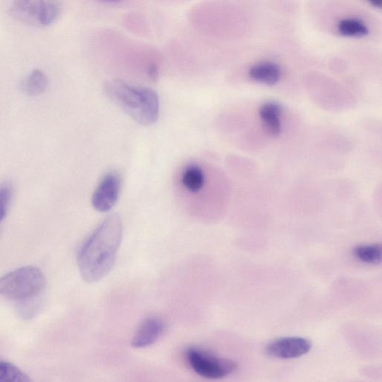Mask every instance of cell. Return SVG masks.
I'll list each match as a JSON object with an SVG mask.
<instances>
[{
    "label": "cell",
    "instance_id": "cell-10",
    "mask_svg": "<svg viewBox=\"0 0 382 382\" xmlns=\"http://www.w3.org/2000/svg\"><path fill=\"white\" fill-rule=\"evenodd\" d=\"M181 183L189 193L198 194L205 186V173L199 165L189 164L183 172Z\"/></svg>",
    "mask_w": 382,
    "mask_h": 382
},
{
    "label": "cell",
    "instance_id": "cell-12",
    "mask_svg": "<svg viewBox=\"0 0 382 382\" xmlns=\"http://www.w3.org/2000/svg\"><path fill=\"white\" fill-rule=\"evenodd\" d=\"M47 76L40 70H33L22 83L23 92L31 97H37L44 94L47 91Z\"/></svg>",
    "mask_w": 382,
    "mask_h": 382
},
{
    "label": "cell",
    "instance_id": "cell-2",
    "mask_svg": "<svg viewBox=\"0 0 382 382\" xmlns=\"http://www.w3.org/2000/svg\"><path fill=\"white\" fill-rule=\"evenodd\" d=\"M104 90L114 104L140 124L150 125L158 121L159 99L152 89L113 80L106 82Z\"/></svg>",
    "mask_w": 382,
    "mask_h": 382
},
{
    "label": "cell",
    "instance_id": "cell-15",
    "mask_svg": "<svg viewBox=\"0 0 382 382\" xmlns=\"http://www.w3.org/2000/svg\"><path fill=\"white\" fill-rule=\"evenodd\" d=\"M338 30L341 35L346 37H364L368 35L366 25L356 19H343L338 24Z\"/></svg>",
    "mask_w": 382,
    "mask_h": 382
},
{
    "label": "cell",
    "instance_id": "cell-4",
    "mask_svg": "<svg viewBox=\"0 0 382 382\" xmlns=\"http://www.w3.org/2000/svg\"><path fill=\"white\" fill-rule=\"evenodd\" d=\"M185 359L195 373L208 379H221L238 370V364L231 360L197 347H189L185 352Z\"/></svg>",
    "mask_w": 382,
    "mask_h": 382
},
{
    "label": "cell",
    "instance_id": "cell-1",
    "mask_svg": "<svg viewBox=\"0 0 382 382\" xmlns=\"http://www.w3.org/2000/svg\"><path fill=\"white\" fill-rule=\"evenodd\" d=\"M123 232L120 216L113 214L85 241L78 254L80 273L85 282L97 283L110 273L117 259Z\"/></svg>",
    "mask_w": 382,
    "mask_h": 382
},
{
    "label": "cell",
    "instance_id": "cell-7",
    "mask_svg": "<svg viewBox=\"0 0 382 382\" xmlns=\"http://www.w3.org/2000/svg\"><path fill=\"white\" fill-rule=\"evenodd\" d=\"M166 330V324L158 316L146 318L137 327L132 339V346L143 349L154 345Z\"/></svg>",
    "mask_w": 382,
    "mask_h": 382
},
{
    "label": "cell",
    "instance_id": "cell-11",
    "mask_svg": "<svg viewBox=\"0 0 382 382\" xmlns=\"http://www.w3.org/2000/svg\"><path fill=\"white\" fill-rule=\"evenodd\" d=\"M281 112V106L274 101H269L260 109V117L266 129L273 136L278 135L282 131V124L280 121Z\"/></svg>",
    "mask_w": 382,
    "mask_h": 382
},
{
    "label": "cell",
    "instance_id": "cell-6",
    "mask_svg": "<svg viewBox=\"0 0 382 382\" xmlns=\"http://www.w3.org/2000/svg\"><path fill=\"white\" fill-rule=\"evenodd\" d=\"M312 350L309 340L301 337H287L276 339L266 347L271 357L278 359H294L302 357Z\"/></svg>",
    "mask_w": 382,
    "mask_h": 382
},
{
    "label": "cell",
    "instance_id": "cell-5",
    "mask_svg": "<svg viewBox=\"0 0 382 382\" xmlns=\"http://www.w3.org/2000/svg\"><path fill=\"white\" fill-rule=\"evenodd\" d=\"M121 188L120 175L116 172L106 174L94 190L92 205L99 212H107L113 209L118 200Z\"/></svg>",
    "mask_w": 382,
    "mask_h": 382
},
{
    "label": "cell",
    "instance_id": "cell-14",
    "mask_svg": "<svg viewBox=\"0 0 382 382\" xmlns=\"http://www.w3.org/2000/svg\"><path fill=\"white\" fill-rule=\"evenodd\" d=\"M30 376L17 366L0 361V382H29Z\"/></svg>",
    "mask_w": 382,
    "mask_h": 382
},
{
    "label": "cell",
    "instance_id": "cell-16",
    "mask_svg": "<svg viewBox=\"0 0 382 382\" xmlns=\"http://www.w3.org/2000/svg\"><path fill=\"white\" fill-rule=\"evenodd\" d=\"M39 295L18 301V312L23 319H32L39 312L42 305Z\"/></svg>",
    "mask_w": 382,
    "mask_h": 382
},
{
    "label": "cell",
    "instance_id": "cell-21",
    "mask_svg": "<svg viewBox=\"0 0 382 382\" xmlns=\"http://www.w3.org/2000/svg\"><path fill=\"white\" fill-rule=\"evenodd\" d=\"M106 1L114 2V1H119V0H106Z\"/></svg>",
    "mask_w": 382,
    "mask_h": 382
},
{
    "label": "cell",
    "instance_id": "cell-18",
    "mask_svg": "<svg viewBox=\"0 0 382 382\" xmlns=\"http://www.w3.org/2000/svg\"><path fill=\"white\" fill-rule=\"evenodd\" d=\"M11 197V186L8 183L0 185V223L6 218Z\"/></svg>",
    "mask_w": 382,
    "mask_h": 382
},
{
    "label": "cell",
    "instance_id": "cell-19",
    "mask_svg": "<svg viewBox=\"0 0 382 382\" xmlns=\"http://www.w3.org/2000/svg\"><path fill=\"white\" fill-rule=\"evenodd\" d=\"M148 75L151 80L156 81L159 76L158 67L155 63H151L148 68Z\"/></svg>",
    "mask_w": 382,
    "mask_h": 382
},
{
    "label": "cell",
    "instance_id": "cell-17",
    "mask_svg": "<svg viewBox=\"0 0 382 382\" xmlns=\"http://www.w3.org/2000/svg\"><path fill=\"white\" fill-rule=\"evenodd\" d=\"M59 12L60 6L56 0H47L44 1L41 8L38 23L43 25H49L57 19Z\"/></svg>",
    "mask_w": 382,
    "mask_h": 382
},
{
    "label": "cell",
    "instance_id": "cell-3",
    "mask_svg": "<svg viewBox=\"0 0 382 382\" xmlns=\"http://www.w3.org/2000/svg\"><path fill=\"white\" fill-rule=\"evenodd\" d=\"M45 284L42 271L37 267L25 266L0 277V295L20 301L39 295Z\"/></svg>",
    "mask_w": 382,
    "mask_h": 382
},
{
    "label": "cell",
    "instance_id": "cell-20",
    "mask_svg": "<svg viewBox=\"0 0 382 382\" xmlns=\"http://www.w3.org/2000/svg\"><path fill=\"white\" fill-rule=\"evenodd\" d=\"M368 1L376 8H381L382 0H368Z\"/></svg>",
    "mask_w": 382,
    "mask_h": 382
},
{
    "label": "cell",
    "instance_id": "cell-9",
    "mask_svg": "<svg viewBox=\"0 0 382 382\" xmlns=\"http://www.w3.org/2000/svg\"><path fill=\"white\" fill-rule=\"evenodd\" d=\"M249 75L254 81L273 85L281 78L282 71L275 63L261 62L250 68Z\"/></svg>",
    "mask_w": 382,
    "mask_h": 382
},
{
    "label": "cell",
    "instance_id": "cell-13",
    "mask_svg": "<svg viewBox=\"0 0 382 382\" xmlns=\"http://www.w3.org/2000/svg\"><path fill=\"white\" fill-rule=\"evenodd\" d=\"M354 257L367 264H378L381 261V248L379 245H364L353 249Z\"/></svg>",
    "mask_w": 382,
    "mask_h": 382
},
{
    "label": "cell",
    "instance_id": "cell-8",
    "mask_svg": "<svg viewBox=\"0 0 382 382\" xmlns=\"http://www.w3.org/2000/svg\"><path fill=\"white\" fill-rule=\"evenodd\" d=\"M44 0H14L12 13L16 18L29 23H38Z\"/></svg>",
    "mask_w": 382,
    "mask_h": 382
}]
</instances>
